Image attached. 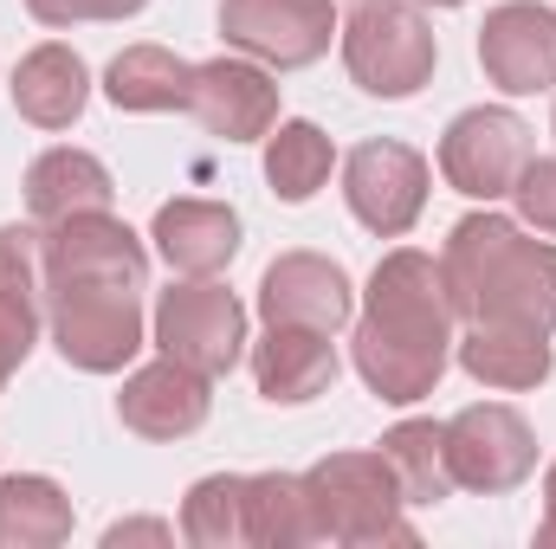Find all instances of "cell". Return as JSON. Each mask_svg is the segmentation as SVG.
Returning <instances> with one entry per match:
<instances>
[{"mask_svg":"<svg viewBox=\"0 0 556 549\" xmlns=\"http://www.w3.org/2000/svg\"><path fill=\"white\" fill-rule=\"evenodd\" d=\"M453 297H446V278L433 253L415 246H395L363 291V317H356V375L369 382L376 401L389 408H415L440 388L446 362H453Z\"/></svg>","mask_w":556,"mask_h":549,"instance_id":"cell-1","label":"cell"},{"mask_svg":"<svg viewBox=\"0 0 556 549\" xmlns=\"http://www.w3.org/2000/svg\"><path fill=\"white\" fill-rule=\"evenodd\" d=\"M440 278L459 323H518L556 336V246L525 240L518 220L492 207L466 214L440 246Z\"/></svg>","mask_w":556,"mask_h":549,"instance_id":"cell-2","label":"cell"},{"mask_svg":"<svg viewBox=\"0 0 556 549\" xmlns=\"http://www.w3.org/2000/svg\"><path fill=\"white\" fill-rule=\"evenodd\" d=\"M311 491V518H317V544H343V549H382L402 544L415 549V524L402 518V478L382 452H330L304 472Z\"/></svg>","mask_w":556,"mask_h":549,"instance_id":"cell-3","label":"cell"},{"mask_svg":"<svg viewBox=\"0 0 556 549\" xmlns=\"http://www.w3.org/2000/svg\"><path fill=\"white\" fill-rule=\"evenodd\" d=\"M343 39V65L369 98H415L420 85H433L440 65V39L420 20L415 0H356V13L337 26Z\"/></svg>","mask_w":556,"mask_h":549,"instance_id":"cell-4","label":"cell"},{"mask_svg":"<svg viewBox=\"0 0 556 549\" xmlns=\"http://www.w3.org/2000/svg\"><path fill=\"white\" fill-rule=\"evenodd\" d=\"M46 330H52V349L85 375L130 369L137 349L149 343L142 304L130 284H59V291H46Z\"/></svg>","mask_w":556,"mask_h":549,"instance_id":"cell-5","label":"cell"},{"mask_svg":"<svg viewBox=\"0 0 556 549\" xmlns=\"http://www.w3.org/2000/svg\"><path fill=\"white\" fill-rule=\"evenodd\" d=\"M149 336L162 356H175L201 375H227L247 349V304L214 278H188V284H168L155 297Z\"/></svg>","mask_w":556,"mask_h":549,"instance_id":"cell-6","label":"cell"},{"mask_svg":"<svg viewBox=\"0 0 556 549\" xmlns=\"http://www.w3.org/2000/svg\"><path fill=\"white\" fill-rule=\"evenodd\" d=\"M446 472H453V491H479V498L518 491L538 472L531 420L518 408H505V401L459 408L446 420Z\"/></svg>","mask_w":556,"mask_h":549,"instance_id":"cell-7","label":"cell"},{"mask_svg":"<svg viewBox=\"0 0 556 549\" xmlns=\"http://www.w3.org/2000/svg\"><path fill=\"white\" fill-rule=\"evenodd\" d=\"M531 162V124L518 111H498V104H479V111H459L440 137V175L453 194L466 201H505L518 188Z\"/></svg>","mask_w":556,"mask_h":549,"instance_id":"cell-8","label":"cell"},{"mask_svg":"<svg viewBox=\"0 0 556 549\" xmlns=\"http://www.w3.org/2000/svg\"><path fill=\"white\" fill-rule=\"evenodd\" d=\"M427 181H433L427 155L408 149V142H395V137L363 142V149H350V162H343V201H350V214H356L376 240L415 233V220L427 214Z\"/></svg>","mask_w":556,"mask_h":549,"instance_id":"cell-9","label":"cell"},{"mask_svg":"<svg viewBox=\"0 0 556 549\" xmlns=\"http://www.w3.org/2000/svg\"><path fill=\"white\" fill-rule=\"evenodd\" d=\"M220 39L266 72L317 65L337 39V7L330 0H220Z\"/></svg>","mask_w":556,"mask_h":549,"instance_id":"cell-10","label":"cell"},{"mask_svg":"<svg viewBox=\"0 0 556 549\" xmlns=\"http://www.w3.org/2000/svg\"><path fill=\"white\" fill-rule=\"evenodd\" d=\"M59 284H149V246L111 214V207H91V214H72L46 233V291Z\"/></svg>","mask_w":556,"mask_h":549,"instance_id":"cell-11","label":"cell"},{"mask_svg":"<svg viewBox=\"0 0 556 549\" xmlns=\"http://www.w3.org/2000/svg\"><path fill=\"white\" fill-rule=\"evenodd\" d=\"M479 65L505 98H538L556 85V7L505 0L479 26Z\"/></svg>","mask_w":556,"mask_h":549,"instance_id":"cell-12","label":"cell"},{"mask_svg":"<svg viewBox=\"0 0 556 549\" xmlns=\"http://www.w3.org/2000/svg\"><path fill=\"white\" fill-rule=\"evenodd\" d=\"M188 117L220 142H266L278 124V85L260 59H207L188 85Z\"/></svg>","mask_w":556,"mask_h":549,"instance_id":"cell-13","label":"cell"},{"mask_svg":"<svg viewBox=\"0 0 556 549\" xmlns=\"http://www.w3.org/2000/svg\"><path fill=\"white\" fill-rule=\"evenodd\" d=\"M260 317L337 336L356 317V284L324 253H278L273 266H266V278H260Z\"/></svg>","mask_w":556,"mask_h":549,"instance_id":"cell-14","label":"cell"},{"mask_svg":"<svg viewBox=\"0 0 556 549\" xmlns=\"http://www.w3.org/2000/svg\"><path fill=\"white\" fill-rule=\"evenodd\" d=\"M214 375L175 362V356H155L149 369H137L117 395V420L137 433V439H188L201 433V420L214 408Z\"/></svg>","mask_w":556,"mask_h":549,"instance_id":"cell-15","label":"cell"},{"mask_svg":"<svg viewBox=\"0 0 556 549\" xmlns=\"http://www.w3.org/2000/svg\"><path fill=\"white\" fill-rule=\"evenodd\" d=\"M253 382L273 408H304L337 382V343L330 330H304V323H266V336L253 343Z\"/></svg>","mask_w":556,"mask_h":549,"instance_id":"cell-16","label":"cell"},{"mask_svg":"<svg viewBox=\"0 0 556 549\" xmlns=\"http://www.w3.org/2000/svg\"><path fill=\"white\" fill-rule=\"evenodd\" d=\"M149 240L181 278H214L240 253V214L220 201H162Z\"/></svg>","mask_w":556,"mask_h":549,"instance_id":"cell-17","label":"cell"},{"mask_svg":"<svg viewBox=\"0 0 556 549\" xmlns=\"http://www.w3.org/2000/svg\"><path fill=\"white\" fill-rule=\"evenodd\" d=\"M85 98H91V72L72 46L46 39L33 46L20 65H13V111L33 124V130H72L85 117Z\"/></svg>","mask_w":556,"mask_h":549,"instance_id":"cell-18","label":"cell"},{"mask_svg":"<svg viewBox=\"0 0 556 549\" xmlns=\"http://www.w3.org/2000/svg\"><path fill=\"white\" fill-rule=\"evenodd\" d=\"M453 356L472 382L485 388H505V395H525V388H544L556 369L551 336L544 330H518V323H472L466 336H453Z\"/></svg>","mask_w":556,"mask_h":549,"instance_id":"cell-19","label":"cell"},{"mask_svg":"<svg viewBox=\"0 0 556 549\" xmlns=\"http://www.w3.org/2000/svg\"><path fill=\"white\" fill-rule=\"evenodd\" d=\"M111 194H117V181H111V168L91 149H46L26 168V207H33L39 227H59L72 214L111 207Z\"/></svg>","mask_w":556,"mask_h":549,"instance_id":"cell-20","label":"cell"},{"mask_svg":"<svg viewBox=\"0 0 556 549\" xmlns=\"http://www.w3.org/2000/svg\"><path fill=\"white\" fill-rule=\"evenodd\" d=\"M188 85H194V65L175 59L168 46H130L104 72V98L117 111H188Z\"/></svg>","mask_w":556,"mask_h":549,"instance_id":"cell-21","label":"cell"},{"mask_svg":"<svg viewBox=\"0 0 556 549\" xmlns=\"http://www.w3.org/2000/svg\"><path fill=\"white\" fill-rule=\"evenodd\" d=\"M72 537V498L46 472L0 478V549H52Z\"/></svg>","mask_w":556,"mask_h":549,"instance_id":"cell-22","label":"cell"},{"mask_svg":"<svg viewBox=\"0 0 556 549\" xmlns=\"http://www.w3.org/2000/svg\"><path fill=\"white\" fill-rule=\"evenodd\" d=\"M247 544L253 549H304L317 544L311 491L298 472H260L247 478Z\"/></svg>","mask_w":556,"mask_h":549,"instance_id":"cell-23","label":"cell"},{"mask_svg":"<svg viewBox=\"0 0 556 549\" xmlns=\"http://www.w3.org/2000/svg\"><path fill=\"white\" fill-rule=\"evenodd\" d=\"M330 168H337V142L324 137L317 124H304V117H285L273 124V137H266V181H273L278 201H311L324 181H330Z\"/></svg>","mask_w":556,"mask_h":549,"instance_id":"cell-24","label":"cell"},{"mask_svg":"<svg viewBox=\"0 0 556 549\" xmlns=\"http://www.w3.org/2000/svg\"><path fill=\"white\" fill-rule=\"evenodd\" d=\"M382 459L395 465L408 505H440V498L453 491V472H446V426H440V420H402V426H389V433H382Z\"/></svg>","mask_w":556,"mask_h":549,"instance_id":"cell-25","label":"cell"},{"mask_svg":"<svg viewBox=\"0 0 556 549\" xmlns=\"http://www.w3.org/2000/svg\"><path fill=\"white\" fill-rule=\"evenodd\" d=\"M181 537L194 549H233L247 544V478L214 472L181 498Z\"/></svg>","mask_w":556,"mask_h":549,"instance_id":"cell-26","label":"cell"},{"mask_svg":"<svg viewBox=\"0 0 556 549\" xmlns=\"http://www.w3.org/2000/svg\"><path fill=\"white\" fill-rule=\"evenodd\" d=\"M0 297L26 317H46V233L39 227H0Z\"/></svg>","mask_w":556,"mask_h":549,"instance_id":"cell-27","label":"cell"},{"mask_svg":"<svg viewBox=\"0 0 556 549\" xmlns=\"http://www.w3.org/2000/svg\"><path fill=\"white\" fill-rule=\"evenodd\" d=\"M511 201H518V220H525V227H538L544 240H556V155H544V162L531 155V162H525Z\"/></svg>","mask_w":556,"mask_h":549,"instance_id":"cell-28","label":"cell"},{"mask_svg":"<svg viewBox=\"0 0 556 549\" xmlns=\"http://www.w3.org/2000/svg\"><path fill=\"white\" fill-rule=\"evenodd\" d=\"M149 0H26L39 26H85V20H130Z\"/></svg>","mask_w":556,"mask_h":549,"instance_id":"cell-29","label":"cell"},{"mask_svg":"<svg viewBox=\"0 0 556 549\" xmlns=\"http://www.w3.org/2000/svg\"><path fill=\"white\" fill-rule=\"evenodd\" d=\"M33 336H39V317H26L20 304L0 297V395H7V382H13V369L33 356Z\"/></svg>","mask_w":556,"mask_h":549,"instance_id":"cell-30","label":"cell"},{"mask_svg":"<svg viewBox=\"0 0 556 549\" xmlns=\"http://www.w3.org/2000/svg\"><path fill=\"white\" fill-rule=\"evenodd\" d=\"M175 531L168 524H155V518H137V524H111L104 531V549H124V544H168Z\"/></svg>","mask_w":556,"mask_h":549,"instance_id":"cell-31","label":"cell"},{"mask_svg":"<svg viewBox=\"0 0 556 549\" xmlns=\"http://www.w3.org/2000/svg\"><path fill=\"white\" fill-rule=\"evenodd\" d=\"M538 544L556 549V459H551V472H544V524H538Z\"/></svg>","mask_w":556,"mask_h":549,"instance_id":"cell-32","label":"cell"},{"mask_svg":"<svg viewBox=\"0 0 556 549\" xmlns=\"http://www.w3.org/2000/svg\"><path fill=\"white\" fill-rule=\"evenodd\" d=\"M415 7H466V0H415Z\"/></svg>","mask_w":556,"mask_h":549,"instance_id":"cell-33","label":"cell"},{"mask_svg":"<svg viewBox=\"0 0 556 549\" xmlns=\"http://www.w3.org/2000/svg\"><path fill=\"white\" fill-rule=\"evenodd\" d=\"M551 137H556V117H551Z\"/></svg>","mask_w":556,"mask_h":549,"instance_id":"cell-34","label":"cell"}]
</instances>
